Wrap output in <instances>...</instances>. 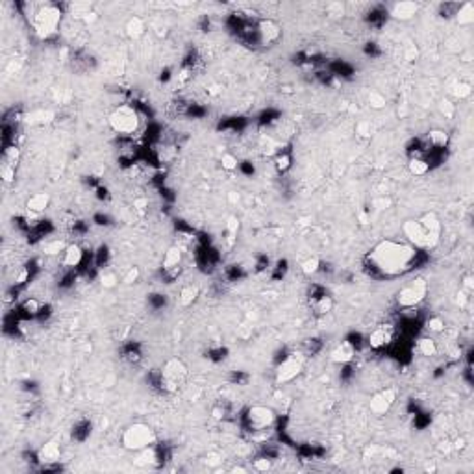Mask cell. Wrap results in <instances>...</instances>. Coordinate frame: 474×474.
<instances>
[{
    "instance_id": "1",
    "label": "cell",
    "mask_w": 474,
    "mask_h": 474,
    "mask_svg": "<svg viewBox=\"0 0 474 474\" xmlns=\"http://www.w3.org/2000/svg\"><path fill=\"white\" fill-rule=\"evenodd\" d=\"M421 252L415 246L400 241H380L365 256V270L372 278L389 280L406 274L417 265Z\"/></svg>"
},
{
    "instance_id": "2",
    "label": "cell",
    "mask_w": 474,
    "mask_h": 474,
    "mask_svg": "<svg viewBox=\"0 0 474 474\" xmlns=\"http://www.w3.org/2000/svg\"><path fill=\"white\" fill-rule=\"evenodd\" d=\"M187 378H189L187 365L182 359H178V357H171L156 372L154 383H156V387L161 393H169L171 395V393H178L180 389L184 387L185 383H187Z\"/></svg>"
},
{
    "instance_id": "3",
    "label": "cell",
    "mask_w": 474,
    "mask_h": 474,
    "mask_svg": "<svg viewBox=\"0 0 474 474\" xmlns=\"http://www.w3.org/2000/svg\"><path fill=\"white\" fill-rule=\"evenodd\" d=\"M62 21V11L56 4H43L32 17L34 30L41 39H50L58 34V26Z\"/></svg>"
},
{
    "instance_id": "4",
    "label": "cell",
    "mask_w": 474,
    "mask_h": 474,
    "mask_svg": "<svg viewBox=\"0 0 474 474\" xmlns=\"http://www.w3.org/2000/svg\"><path fill=\"white\" fill-rule=\"evenodd\" d=\"M123 447L126 450H132V452H141V450L152 447V444L158 443V435L152 430V426L143 423H135L132 426H128L123 432Z\"/></svg>"
},
{
    "instance_id": "5",
    "label": "cell",
    "mask_w": 474,
    "mask_h": 474,
    "mask_svg": "<svg viewBox=\"0 0 474 474\" xmlns=\"http://www.w3.org/2000/svg\"><path fill=\"white\" fill-rule=\"evenodd\" d=\"M107 121H109V126L113 128V132H117L119 135H133L141 128V117H139L137 109L132 106H126V104L115 107L109 113Z\"/></svg>"
},
{
    "instance_id": "6",
    "label": "cell",
    "mask_w": 474,
    "mask_h": 474,
    "mask_svg": "<svg viewBox=\"0 0 474 474\" xmlns=\"http://www.w3.org/2000/svg\"><path fill=\"white\" fill-rule=\"evenodd\" d=\"M426 295H428L426 280L424 278H415L413 282H409L408 286H404L402 289L397 291L395 302H397V306L400 310H413L426 298Z\"/></svg>"
},
{
    "instance_id": "7",
    "label": "cell",
    "mask_w": 474,
    "mask_h": 474,
    "mask_svg": "<svg viewBox=\"0 0 474 474\" xmlns=\"http://www.w3.org/2000/svg\"><path fill=\"white\" fill-rule=\"evenodd\" d=\"M304 371V354L302 352H289V356L284 357L280 363H276L274 380L276 383H289L293 382L300 372Z\"/></svg>"
},
{
    "instance_id": "8",
    "label": "cell",
    "mask_w": 474,
    "mask_h": 474,
    "mask_svg": "<svg viewBox=\"0 0 474 474\" xmlns=\"http://www.w3.org/2000/svg\"><path fill=\"white\" fill-rule=\"evenodd\" d=\"M276 421L274 411L267 406H252L243 415V424L248 432H263L270 428Z\"/></svg>"
},
{
    "instance_id": "9",
    "label": "cell",
    "mask_w": 474,
    "mask_h": 474,
    "mask_svg": "<svg viewBox=\"0 0 474 474\" xmlns=\"http://www.w3.org/2000/svg\"><path fill=\"white\" fill-rule=\"evenodd\" d=\"M180 270H182V248L171 246L161 261V280L171 284L180 276Z\"/></svg>"
},
{
    "instance_id": "10",
    "label": "cell",
    "mask_w": 474,
    "mask_h": 474,
    "mask_svg": "<svg viewBox=\"0 0 474 474\" xmlns=\"http://www.w3.org/2000/svg\"><path fill=\"white\" fill-rule=\"evenodd\" d=\"M395 341V326L393 324H378L367 336V345L374 350H382Z\"/></svg>"
},
{
    "instance_id": "11",
    "label": "cell",
    "mask_w": 474,
    "mask_h": 474,
    "mask_svg": "<svg viewBox=\"0 0 474 474\" xmlns=\"http://www.w3.org/2000/svg\"><path fill=\"white\" fill-rule=\"evenodd\" d=\"M310 306L315 311V315H328L333 308V300L321 286H311L310 291Z\"/></svg>"
},
{
    "instance_id": "12",
    "label": "cell",
    "mask_w": 474,
    "mask_h": 474,
    "mask_svg": "<svg viewBox=\"0 0 474 474\" xmlns=\"http://www.w3.org/2000/svg\"><path fill=\"white\" fill-rule=\"evenodd\" d=\"M397 400V391L391 387L383 389V391L376 393L374 397L371 398V404H369V409H371L374 415L382 417L385 413H389V409L393 408V404Z\"/></svg>"
},
{
    "instance_id": "13",
    "label": "cell",
    "mask_w": 474,
    "mask_h": 474,
    "mask_svg": "<svg viewBox=\"0 0 474 474\" xmlns=\"http://www.w3.org/2000/svg\"><path fill=\"white\" fill-rule=\"evenodd\" d=\"M86 260V252L80 245H69L63 248V256H62V265L65 269H76L80 267Z\"/></svg>"
},
{
    "instance_id": "14",
    "label": "cell",
    "mask_w": 474,
    "mask_h": 474,
    "mask_svg": "<svg viewBox=\"0 0 474 474\" xmlns=\"http://www.w3.org/2000/svg\"><path fill=\"white\" fill-rule=\"evenodd\" d=\"M60 456H62V449H60V444L56 441H48L37 450V458H39V463H43V467L58 463Z\"/></svg>"
},
{
    "instance_id": "15",
    "label": "cell",
    "mask_w": 474,
    "mask_h": 474,
    "mask_svg": "<svg viewBox=\"0 0 474 474\" xmlns=\"http://www.w3.org/2000/svg\"><path fill=\"white\" fill-rule=\"evenodd\" d=\"M417 11H419V4H415V2H397V4L391 8L389 15L395 17V19H400V21H408V19H411V17L417 13Z\"/></svg>"
},
{
    "instance_id": "16",
    "label": "cell",
    "mask_w": 474,
    "mask_h": 474,
    "mask_svg": "<svg viewBox=\"0 0 474 474\" xmlns=\"http://www.w3.org/2000/svg\"><path fill=\"white\" fill-rule=\"evenodd\" d=\"M354 356H356V348L352 347L350 343H341V345H337L336 350L331 352V361L333 363H341V365H348V363L354 359Z\"/></svg>"
},
{
    "instance_id": "17",
    "label": "cell",
    "mask_w": 474,
    "mask_h": 474,
    "mask_svg": "<svg viewBox=\"0 0 474 474\" xmlns=\"http://www.w3.org/2000/svg\"><path fill=\"white\" fill-rule=\"evenodd\" d=\"M48 204H50V197H48V194L46 193H36L28 199L26 208H28L30 213H43V211L48 208Z\"/></svg>"
},
{
    "instance_id": "18",
    "label": "cell",
    "mask_w": 474,
    "mask_h": 474,
    "mask_svg": "<svg viewBox=\"0 0 474 474\" xmlns=\"http://www.w3.org/2000/svg\"><path fill=\"white\" fill-rule=\"evenodd\" d=\"M91 430H93L91 421H87V419H80V421H78V423L72 426L71 435H72V439H74L76 443H83V441H87V439H89V435H91Z\"/></svg>"
},
{
    "instance_id": "19",
    "label": "cell",
    "mask_w": 474,
    "mask_h": 474,
    "mask_svg": "<svg viewBox=\"0 0 474 474\" xmlns=\"http://www.w3.org/2000/svg\"><path fill=\"white\" fill-rule=\"evenodd\" d=\"M426 145H428V148H447L449 147V133L444 132V130H432V132H428V135H426Z\"/></svg>"
},
{
    "instance_id": "20",
    "label": "cell",
    "mask_w": 474,
    "mask_h": 474,
    "mask_svg": "<svg viewBox=\"0 0 474 474\" xmlns=\"http://www.w3.org/2000/svg\"><path fill=\"white\" fill-rule=\"evenodd\" d=\"M237 232H239V220L235 219V217H230L228 222H226V228H225V237H222L226 248H232V246L235 245V241H237Z\"/></svg>"
},
{
    "instance_id": "21",
    "label": "cell",
    "mask_w": 474,
    "mask_h": 474,
    "mask_svg": "<svg viewBox=\"0 0 474 474\" xmlns=\"http://www.w3.org/2000/svg\"><path fill=\"white\" fill-rule=\"evenodd\" d=\"M417 352L421 354V356H426V357H432L437 354V343L433 341L432 337H421L417 341Z\"/></svg>"
},
{
    "instance_id": "22",
    "label": "cell",
    "mask_w": 474,
    "mask_h": 474,
    "mask_svg": "<svg viewBox=\"0 0 474 474\" xmlns=\"http://www.w3.org/2000/svg\"><path fill=\"white\" fill-rule=\"evenodd\" d=\"M199 295H200L199 286H185L184 289L180 291V304L184 308L193 306L194 302H197V298H199Z\"/></svg>"
},
{
    "instance_id": "23",
    "label": "cell",
    "mask_w": 474,
    "mask_h": 474,
    "mask_svg": "<svg viewBox=\"0 0 474 474\" xmlns=\"http://www.w3.org/2000/svg\"><path fill=\"white\" fill-rule=\"evenodd\" d=\"M456 19L459 24H472L474 22V6L470 2H463L459 4L458 11H456Z\"/></svg>"
},
{
    "instance_id": "24",
    "label": "cell",
    "mask_w": 474,
    "mask_h": 474,
    "mask_svg": "<svg viewBox=\"0 0 474 474\" xmlns=\"http://www.w3.org/2000/svg\"><path fill=\"white\" fill-rule=\"evenodd\" d=\"M109 260H111V250H109V246L100 245L97 248V252H95V260H93L95 267H97V269H106V267L109 265Z\"/></svg>"
},
{
    "instance_id": "25",
    "label": "cell",
    "mask_w": 474,
    "mask_h": 474,
    "mask_svg": "<svg viewBox=\"0 0 474 474\" xmlns=\"http://www.w3.org/2000/svg\"><path fill=\"white\" fill-rule=\"evenodd\" d=\"M19 159H21V150L17 145H8L4 148V154H2V161L6 165H11V167H17L19 165Z\"/></svg>"
},
{
    "instance_id": "26",
    "label": "cell",
    "mask_w": 474,
    "mask_h": 474,
    "mask_svg": "<svg viewBox=\"0 0 474 474\" xmlns=\"http://www.w3.org/2000/svg\"><path fill=\"white\" fill-rule=\"evenodd\" d=\"M123 357L128 363H139L141 361L143 354H141V348H139L137 343H128L126 347L123 348Z\"/></svg>"
},
{
    "instance_id": "27",
    "label": "cell",
    "mask_w": 474,
    "mask_h": 474,
    "mask_svg": "<svg viewBox=\"0 0 474 474\" xmlns=\"http://www.w3.org/2000/svg\"><path fill=\"white\" fill-rule=\"evenodd\" d=\"M39 310H41V302L36 300V298H26V300L21 304V308H19V311H21L22 315H24V317H30V319L37 317Z\"/></svg>"
},
{
    "instance_id": "28",
    "label": "cell",
    "mask_w": 474,
    "mask_h": 474,
    "mask_svg": "<svg viewBox=\"0 0 474 474\" xmlns=\"http://www.w3.org/2000/svg\"><path fill=\"white\" fill-rule=\"evenodd\" d=\"M291 163H293V158L287 150H280V152L274 156V167L278 173H286L291 169Z\"/></svg>"
},
{
    "instance_id": "29",
    "label": "cell",
    "mask_w": 474,
    "mask_h": 474,
    "mask_svg": "<svg viewBox=\"0 0 474 474\" xmlns=\"http://www.w3.org/2000/svg\"><path fill=\"white\" fill-rule=\"evenodd\" d=\"M143 32H145V22H143V19H139V17H132L130 21L126 22V34L130 37H139V36H143Z\"/></svg>"
},
{
    "instance_id": "30",
    "label": "cell",
    "mask_w": 474,
    "mask_h": 474,
    "mask_svg": "<svg viewBox=\"0 0 474 474\" xmlns=\"http://www.w3.org/2000/svg\"><path fill=\"white\" fill-rule=\"evenodd\" d=\"M322 348V341L321 339H317V337H311V339H306L304 341V345H302V354H304V357H310V356H315V354H319Z\"/></svg>"
},
{
    "instance_id": "31",
    "label": "cell",
    "mask_w": 474,
    "mask_h": 474,
    "mask_svg": "<svg viewBox=\"0 0 474 474\" xmlns=\"http://www.w3.org/2000/svg\"><path fill=\"white\" fill-rule=\"evenodd\" d=\"M302 272L306 276H311V274H315V272H319L321 270V267H322V261L317 258V256H310L308 260H304L302 261Z\"/></svg>"
},
{
    "instance_id": "32",
    "label": "cell",
    "mask_w": 474,
    "mask_h": 474,
    "mask_svg": "<svg viewBox=\"0 0 474 474\" xmlns=\"http://www.w3.org/2000/svg\"><path fill=\"white\" fill-rule=\"evenodd\" d=\"M409 171L415 176H423L430 171V163L423 158H411L409 159Z\"/></svg>"
},
{
    "instance_id": "33",
    "label": "cell",
    "mask_w": 474,
    "mask_h": 474,
    "mask_svg": "<svg viewBox=\"0 0 474 474\" xmlns=\"http://www.w3.org/2000/svg\"><path fill=\"white\" fill-rule=\"evenodd\" d=\"M426 328L433 333H441V331H444V321L441 317H430L428 322H426Z\"/></svg>"
},
{
    "instance_id": "34",
    "label": "cell",
    "mask_w": 474,
    "mask_h": 474,
    "mask_svg": "<svg viewBox=\"0 0 474 474\" xmlns=\"http://www.w3.org/2000/svg\"><path fill=\"white\" fill-rule=\"evenodd\" d=\"M369 104H371V107H374V109H382V107H385V97H383L382 93L372 91L371 95H369Z\"/></svg>"
},
{
    "instance_id": "35",
    "label": "cell",
    "mask_w": 474,
    "mask_h": 474,
    "mask_svg": "<svg viewBox=\"0 0 474 474\" xmlns=\"http://www.w3.org/2000/svg\"><path fill=\"white\" fill-rule=\"evenodd\" d=\"M220 163H222V167L226 169V171H234V169H237V158H235L234 154H222V158H220Z\"/></svg>"
},
{
    "instance_id": "36",
    "label": "cell",
    "mask_w": 474,
    "mask_h": 474,
    "mask_svg": "<svg viewBox=\"0 0 474 474\" xmlns=\"http://www.w3.org/2000/svg\"><path fill=\"white\" fill-rule=\"evenodd\" d=\"M15 169L17 167H11V165H6V163H2V169H0V174H2V180L4 182H13L15 180Z\"/></svg>"
},
{
    "instance_id": "37",
    "label": "cell",
    "mask_w": 474,
    "mask_h": 474,
    "mask_svg": "<svg viewBox=\"0 0 474 474\" xmlns=\"http://www.w3.org/2000/svg\"><path fill=\"white\" fill-rule=\"evenodd\" d=\"M270 463H272V459L267 458V456H261V458H258L254 461V469L256 470H269Z\"/></svg>"
},
{
    "instance_id": "38",
    "label": "cell",
    "mask_w": 474,
    "mask_h": 474,
    "mask_svg": "<svg viewBox=\"0 0 474 474\" xmlns=\"http://www.w3.org/2000/svg\"><path fill=\"white\" fill-rule=\"evenodd\" d=\"M243 269H241L239 265H232L230 267V270H228V280L230 282H237L239 278H243Z\"/></svg>"
},
{
    "instance_id": "39",
    "label": "cell",
    "mask_w": 474,
    "mask_h": 474,
    "mask_svg": "<svg viewBox=\"0 0 474 474\" xmlns=\"http://www.w3.org/2000/svg\"><path fill=\"white\" fill-rule=\"evenodd\" d=\"M119 282L117 274L115 272H104L102 274V286L104 287H113Z\"/></svg>"
},
{
    "instance_id": "40",
    "label": "cell",
    "mask_w": 474,
    "mask_h": 474,
    "mask_svg": "<svg viewBox=\"0 0 474 474\" xmlns=\"http://www.w3.org/2000/svg\"><path fill=\"white\" fill-rule=\"evenodd\" d=\"M50 315H52V306H50V304H41V310H39V313H37V319H39L41 322H45Z\"/></svg>"
},
{
    "instance_id": "41",
    "label": "cell",
    "mask_w": 474,
    "mask_h": 474,
    "mask_svg": "<svg viewBox=\"0 0 474 474\" xmlns=\"http://www.w3.org/2000/svg\"><path fill=\"white\" fill-rule=\"evenodd\" d=\"M137 278H139V269H137V267H132V269H130L126 274H124L123 282H124V284H133V282L137 280Z\"/></svg>"
},
{
    "instance_id": "42",
    "label": "cell",
    "mask_w": 474,
    "mask_h": 474,
    "mask_svg": "<svg viewBox=\"0 0 474 474\" xmlns=\"http://www.w3.org/2000/svg\"><path fill=\"white\" fill-rule=\"evenodd\" d=\"M248 378H250V376H248V374H246V372H241V371H239V372H234V374H232V378H230V380H232V382H234V383H239V385H245V383L248 382Z\"/></svg>"
},
{
    "instance_id": "43",
    "label": "cell",
    "mask_w": 474,
    "mask_h": 474,
    "mask_svg": "<svg viewBox=\"0 0 474 474\" xmlns=\"http://www.w3.org/2000/svg\"><path fill=\"white\" fill-rule=\"evenodd\" d=\"M276 272H274V278L276 280H280V278H284V274L287 272V261L286 260H282V261H278L276 263Z\"/></svg>"
},
{
    "instance_id": "44",
    "label": "cell",
    "mask_w": 474,
    "mask_h": 474,
    "mask_svg": "<svg viewBox=\"0 0 474 474\" xmlns=\"http://www.w3.org/2000/svg\"><path fill=\"white\" fill-rule=\"evenodd\" d=\"M458 91H456V95H458L459 98H465L470 95V86H467V83H459L458 87H456Z\"/></svg>"
},
{
    "instance_id": "45",
    "label": "cell",
    "mask_w": 474,
    "mask_h": 474,
    "mask_svg": "<svg viewBox=\"0 0 474 474\" xmlns=\"http://www.w3.org/2000/svg\"><path fill=\"white\" fill-rule=\"evenodd\" d=\"M209 357H211V359H215V361L225 359V357H226V348H217V350L209 352Z\"/></svg>"
},
{
    "instance_id": "46",
    "label": "cell",
    "mask_w": 474,
    "mask_h": 474,
    "mask_svg": "<svg viewBox=\"0 0 474 474\" xmlns=\"http://www.w3.org/2000/svg\"><path fill=\"white\" fill-rule=\"evenodd\" d=\"M269 269V258L267 256H261L260 260H258V263H256V272H261V270Z\"/></svg>"
},
{
    "instance_id": "47",
    "label": "cell",
    "mask_w": 474,
    "mask_h": 474,
    "mask_svg": "<svg viewBox=\"0 0 474 474\" xmlns=\"http://www.w3.org/2000/svg\"><path fill=\"white\" fill-rule=\"evenodd\" d=\"M150 302H154V308H163L165 304V295H152Z\"/></svg>"
},
{
    "instance_id": "48",
    "label": "cell",
    "mask_w": 474,
    "mask_h": 474,
    "mask_svg": "<svg viewBox=\"0 0 474 474\" xmlns=\"http://www.w3.org/2000/svg\"><path fill=\"white\" fill-rule=\"evenodd\" d=\"M95 220H97V225H102L104 226V225H109V220H111V219H109L107 215H97V217H95Z\"/></svg>"
},
{
    "instance_id": "49",
    "label": "cell",
    "mask_w": 474,
    "mask_h": 474,
    "mask_svg": "<svg viewBox=\"0 0 474 474\" xmlns=\"http://www.w3.org/2000/svg\"><path fill=\"white\" fill-rule=\"evenodd\" d=\"M452 109H454V107H452V104H450V102H443V106H441V111L447 113V115H452Z\"/></svg>"
},
{
    "instance_id": "50",
    "label": "cell",
    "mask_w": 474,
    "mask_h": 474,
    "mask_svg": "<svg viewBox=\"0 0 474 474\" xmlns=\"http://www.w3.org/2000/svg\"><path fill=\"white\" fill-rule=\"evenodd\" d=\"M463 287H465V291H467V293H470V291H472V280H470V278H465Z\"/></svg>"
}]
</instances>
